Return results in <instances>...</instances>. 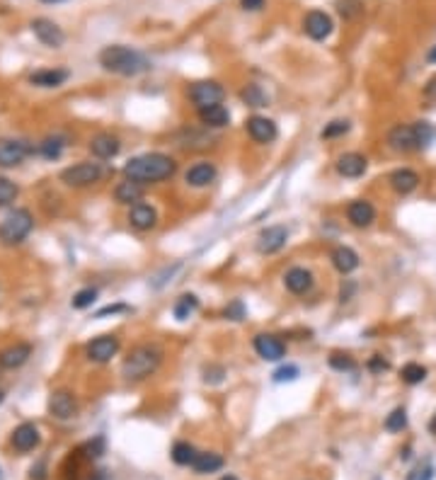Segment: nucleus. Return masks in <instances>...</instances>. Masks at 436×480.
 Here are the masks:
<instances>
[{"mask_svg": "<svg viewBox=\"0 0 436 480\" xmlns=\"http://www.w3.org/2000/svg\"><path fill=\"white\" fill-rule=\"evenodd\" d=\"M252 347H255V352H257V357H262L264 362H282V359L286 357V344H284V339L277 337V335H269V333L255 335Z\"/></svg>", "mask_w": 436, "mask_h": 480, "instance_id": "10", "label": "nucleus"}, {"mask_svg": "<svg viewBox=\"0 0 436 480\" xmlns=\"http://www.w3.org/2000/svg\"><path fill=\"white\" fill-rule=\"evenodd\" d=\"M85 456H90V458H99L104 454V437H95V439H90L88 444H85Z\"/></svg>", "mask_w": 436, "mask_h": 480, "instance_id": "45", "label": "nucleus"}, {"mask_svg": "<svg viewBox=\"0 0 436 480\" xmlns=\"http://www.w3.org/2000/svg\"><path fill=\"white\" fill-rule=\"evenodd\" d=\"M32 153V146L22 138H0V168H19Z\"/></svg>", "mask_w": 436, "mask_h": 480, "instance_id": "8", "label": "nucleus"}, {"mask_svg": "<svg viewBox=\"0 0 436 480\" xmlns=\"http://www.w3.org/2000/svg\"><path fill=\"white\" fill-rule=\"evenodd\" d=\"M330 259H332V267L337 269L339 274H352L354 269H359V264H362L357 250H352L349 245H337V248L330 253Z\"/></svg>", "mask_w": 436, "mask_h": 480, "instance_id": "25", "label": "nucleus"}, {"mask_svg": "<svg viewBox=\"0 0 436 480\" xmlns=\"http://www.w3.org/2000/svg\"><path fill=\"white\" fill-rule=\"evenodd\" d=\"M427 61H429V63H436V44H434L432 49H429V54H427Z\"/></svg>", "mask_w": 436, "mask_h": 480, "instance_id": "52", "label": "nucleus"}, {"mask_svg": "<svg viewBox=\"0 0 436 480\" xmlns=\"http://www.w3.org/2000/svg\"><path fill=\"white\" fill-rule=\"evenodd\" d=\"M32 32H34V37H37L39 42H42L44 47H49V49H61L63 42H66V34H63V29L49 17L32 19Z\"/></svg>", "mask_w": 436, "mask_h": 480, "instance_id": "12", "label": "nucleus"}, {"mask_svg": "<svg viewBox=\"0 0 436 480\" xmlns=\"http://www.w3.org/2000/svg\"><path fill=\"white\" fill-rule=\"evenodd\" d=\"M99 66L107 73H114V76H141V73L150 71L153 63L145 54L136 51L131 47H124V44H112V47H104L99 51Z\"/></svg>", "mask_w": 436, "mask_h": 480, "instance_id": "2", "label": "nucleus"}, {"mask_svg": "<svg viewBox=\"0 0 436 480\" xmlns=\"http://www.w3.org/2000/svg\"><path fill=\"white\" fill-rule=\"evenodd\" d=\"M422 95H424V99H427V102H436V76L427 80Z\"/></svg>", "mask_w": 436, "mask_h": 480, "instance_id": "49", "label": "nucleus"}, {"mask_svg": "<svg viewBox=\"0 0 436 480\" xmlns=\"http://www.w3.org/2000/svg\"><path fill=\"white\" fill-rule=\"evenodd\" d=\"M119 352V337L117 335H99V337L90 339L88 347H85V354H88L90 362L97 364H107L117 357Z\"/></svg>", "mask_w": 436, "mask_h": 480, "instance_id": "9", "label": "nucleus"}, {"mask_svg": "<svg viewBox=\"0 0 436 480\" xmlns=\"http://www.w3.org/2000/svg\"><path fill=\"white\" fill-rule=\"evenodd\" d=\"M218 177V170L213 163H209V160H202V163H194L192 168L184 173V182L189 184V187H209L211 182H216Z\"/></svg>", "mask_w": 436, "mask_h": 480, "instance_id": "21", "label": "nucleus"}, {"mask_svg": "<svg viewBox=\"0 0 436 480\" xmlns=\"http://www.w3.org/2000/svg\"><path fill=\"white\" fill-rule=\"evenodd\" d=\"M29 478H32V480H47V466H44V461L39 463V466H32Z\"/></svg>", "mask_w": 436, "mask_h": 480, "instance_id": "51", "label": "nucleus"}, {"mask_svg": "<svg viewBox=\"0 0 436 480\" xmlns=\"http://www.w3.org/2000/svg\"><path fill=\"white\" fill-rule=\"evenodd\" d=\"M332 29H334L332 17H330L328 13H323V10H310L303 17V32L308 34L313 42H325V39L332 34Z\"/></svg>", "mask_w": 436, "mask_h": 480, "instance_id": "11", "label": "nucleus"}, {"mask_svg": "<svg viewBox=\"0 0 436 480\" xmlns=\"http://www.w3.org/2000/svg\"><path fill=\"white\" fill-rule=\"evenodd\" d=\"M68 78H71V73L66 68H42V71L29 76V85H34V88H61Z\"/></svg>", "mask_w": 436, "mask_h": 480, "instance_id": "26", "label": "nucleus"}, {"mask_svg": "<svg viewBox=\"0 0 436 480\" xmlns=\"http://www.w3.org/2000/svg\"><path fill=\"white\" fill-rule=\"evenodd\" d=\"M90 153H92L97 160H112L119 156V151H122V141H119V136H114V134H97V136L90 138Z\"/></svg>", "mask_w": 436, "mask_h": 480, "instance_id": "19", "label": "nucleus"}, {"mask_svg": "<svg viewBox=\"0 0 436 480\" xmlns=\"http://www.w3.org/2000/svg\"><path fill=\"white\" fill-rule=\"evenodd\" d=\"M330 367H332L334 371L347 374V371H354V369H357V362H354V357L347 352H332L330 354Z\"/></svg>", "mask_w": 436, "mask_h": 480, "instance_id": "38", "label": "nucleus"}, {"mask_svg": "<svg viewBox=\"0 0 436 480\" xmlns=\"http://www.w3.org/2000/svg\"><path fill=\"white\" fill-rule=\"evenodd\" d=\"M163 364V349L153 342H143L131 347V352L124 357L122 362V376L127 381H145L148 376H153Z\"/></svg>", "mask_w": 436, "mask_h": 480, "instance_id": "3", "label": "nucleus"}, {"mask_svg": "<svg viewBox=\"0 0 436 480\" xmlns=\"http://www.w3.org/2000/svg\"><path fill=\"white\" fill-rule=\"evenodd\" d=\"M240 99H243V104H248V107H252V109L267 107V104H269L267 93H264V90L259 88V85H255V83H248L243 90H240Z\"/></svg>", "mask_w": 436, "mask_h": 480, "instance_id": "31", "label": "nucleus"}, {"mask_svg": "<svg viewBox=\"0 0 436 480\" xmlns=\"http://www.w3.org/2000/svg\"><path fill=\"white\" fill-rule=\"evenodd\" d=\"M97 296H99L97 289H95V287H85V289H80V291L75 294L71 303H73L75 311H85V308H90L95 301H97Z\"/></svg>", "mask_w": 436, "mask_h": 480, "instance_id": "36", "label": "nucleus"}, {"mask_svg": "<svg viewBox=\"0 0 436 480\" xmlns=\"http://www.w3.org/2000/svg\"><path fill=\"white\" fill-rule=\"evenodd\" d=\"M187 97L189 102L199 109H207L211 104H220L225 99V88L218 80H197L187 88Z\"/></svg>", "mask_w": 436, "mask_h": 480, "instance_id": "6", "label": "nucleus"}, {"mask_svg": "<svg viewBox=\"0 0 436 480\" xmlns=\"http://www.w3.org/2000/svg\"><path fill=\"white\" fill-rule=\"evenodd\" d=\"M245 131H248V136L252 138L255 143H274L279 136L277 124L267 117H259V114H255V117H250L248 122H245Z\"/></svg>", "mask_w": 436, "mask_h": 480, "instance_id": "13", "label": "nucleus"}, {"mask_svg": "<svg viewBox=\"0 0 436 480\" xmlns=\"http://www.w3.org/2000/svg\"><path fill=\"white\" fill-rule=\"evenodd\" d=\"M337 13L344 19H357L364 15V5L359 0H337Z\"/></svg>", "mask_w": 436, "mask_h": 480, "instance_id": "40", "label": "nucleus"}, {"mask_svg": "<svg viewBox=\"0 0 436 480\" xmlns=\"http://www.w3.org/2000/svg\"><path fill=\"white\" fill-rule=\"evenodd\" d=\"M388 369H390V364L385 362L380 354H373V357L369 359V371L371 374H383V371H388Z\"/></svg>", "mask_w": 436, "mask_h": 480, "instance_id": "46", "label": "nucleus"}, {"mask_svg": "<svg viewBox=\"0 0 436 480\" xmlns=\"http://www.w3.org/2000/svg\"><path fill=\"white\" fill-rule=\"evenodd\" d=\"M66 146H68V138L61 136V134H54V136H47L39 143V156L47 160H58Z\"/></svg>", "mask_w": 436, "mask_h": 480, "instance_id": "30", "label": "nucleus"}, {"mask_svg": "<svg viewBox=\"0 0 436 480\" xmlns=\"http://www.w3.org/2000/svg\"><path fill=\"white\" fill-rule=\"evenodd\" d=\"M143 194H145V184L134 182V179H124V182H119L117 187H114V202L134 207V204L141 202Z\"/></svg>", "mask_w": 436, "mask_h": 480, "instance_id": "27", "label": "nucleus"}, {"mask_svg": "<svg viewBox=\"0 0 436 480\" xmlns=\"http://www.w3.org/2000/svg\"><path fill=\"white\" fill-rule=\"evenodd\" d=\"M49 413L56 419H73L78 415V400L71 391L58 388L49 396Z\"/></svg>", "mask_w": 436, "mask_h": 480, "instance_id": "14", "label": "nucleus"}, {"mask_svg": "<svg viewBox=\"0 0 436 480\" xmlns=\"http://www.w3.org/2000/svg\"><path fill=\"white\" fill-rule=\"evenodd\" d=\"M220 480H238V478H235V476H223Z\"/></svg>", "mask_w": 436, "mask_h": 480, "instance_id": "54", "label": "nucleus"}, {"mask_svg": "<svg viewBox=\"0 0 436 480\" xmlns=\"http://www.w3.org/2000/svg\"><path fill=\"white\" fill-rule=\"evenodd\" d=\"M383 427L388 429V432H403V429L407 427V410H405V408H395L393 413L385 417Z\"/></svg>", "mask_w": 436, "mask_h": 480, "instance_id": "37", "label": "nucleus"}, {"mask_svg": "<svg viewBox=\"0 0 436 480\" xmlns=\"http://www.w3.org/2000/svg\"><path fill=\"white\" fill-rule=\"evenodd\" d=\"M347 218L354 228H369L376 221V207L366 199H354L347 207Z\"/></svg>", "mask_w": 436, "mask_h": 480, "instance_id": "23", "label": "nucleus"}, {"mask_svg": "<svg viewBox=\"0 0 436 480\" xmlns=\"http://www.w3.org/2000/svg\"><path fill=\"white\" fill-rule=\"evenodd\" d=\"M388 146L395 153H414L422 151V141H419V131H417V122L414 124H395L393 129L385 136Z\"/></svg>", "mask_w": 436, "mask_h": 480, "instance_id": "7", "label": "nucleus"}, {"mask_svg": "<svg viewBox=\"0 0 436 480\" xmlns=\"http://www.w3.org/2000/svg\"><path fill=\"white\" fill-rule=\"evenodd\" d=\"M202 376H204V383H209V386H218V383H223V378H225V367L223 364H207V367L202 369Z\"/></svg>", "mask_w": 436, "mask_h": 480, "instance_id": "41", "label": "nucleus"}, {"mask_svg": "<svg viewBox=\"0 0 436 480\" xmlns=\"http://www.w3.org/2000/svg\"><path fill=\"white\" fill-rule=\"evenodd\" d=\"M177 173V160L168 153H143L124 165V177L141 184H158Z\"/></svg>", "mask_w": 436, "mask_h": 480, "instance_id": "1", "label": "nucleus"}, {"mask_svg": "<svg viewBox=\"0 0 436 480\" xmlns=\"http://www.w3.org/2000/svg\"><path fill=\"white\" fill-rule=\"evenodd\" d=\"M284 287H286L291 294H296V296H305V294L315 287V277H313V272L305 267H291L286 269V274H284Z\"/></svg>", "mask_w": 436, "mask_h": 480, "instance_id": "20", "label": "nucleus"}, {"mask_svg": "<svg viewBox=\"0 0 436 480\" xmlns=\"http://www.w3.org/2000/svg\"><path fill=\"white\" fill-rule=\"evenodd\" d=\"M334 168H337V173L342 175V177L347 179H357L362 177V175L369 170V158L362 156V153L352 151V153H344V156L337 158V163H334Z\"/></svg>", "mask_w": 436, "mask_h": 480, "instance_id": "22", "label": "nucleus"}, {"mask_svg": "<svg viewBox=\"0 0 436 480\" xmlns=\"http://www.w3.org/2000/svg\"><path fill=\"white\" fill-rule=\"evenodd\" d=\"M388 182H390V187H393V192L405 197V194H412L414 189L419 187V175L410 168H398L388 175Z\"/></svg>", "mask_w": 436, "mask_h": 480, "instance_id": "24", "label": "nucleus"}, {"mask_svg": "<svg viewBox=\"0 0 436 480\" xmlns=\"http://www.w3.org/2000/svg\"><path fill=\"white\" fill-rule=\"evenodd\" d=\"M192 468L199 473V476H207V473H216L223 468V456L213 451H199V456L194 458Z\"/></svg>", "mask_w": 436, "mask_h": 480, "instance_id": "29", "label": "nucleus"}, {"mask_svg": "<svg viewBox=\"0 0 436 480\" xmlns=\"http://www.w3.org/2000/svg\"><path fill=\"white\" fill-rule=\"evenodd\" d=\"M199 119L207 129H223L230 124V112L223 104H211L207 109H199Z\"/></svg>", "mask_w": 436, "mask_h": 480, "instance_id": "28", "label": "nucleus"}, {"mask_svg": "<svg viewBox=\"0 0 436 480\" xmlns=\"http://www.w3.org/2000/svg\"><path fill=\"white\" fill-rule=\"evenodd\" d=\"M223 316H225V320H233V323H240V320H245V316H248V311H245V303L240 301V298L230 301L228 306L223 308Z\"/></svg>", "mask_w": 436, "mask_h": 480, "instance_id": "42", "label": "nucleus"}, {"mask_svg": "<svg viewBox=\"0 0 436 480\" xmlns=\"http://www.w3.org/2000/svg\"><path fill=\"white\" fill-rule=\"evenodd\" d=\"M129 226L134 228V231L138 233H145V231H153L155 226H158V211H155L150 204L145 202H138L131 207V211H129Z\"/></svg>", "mask_w": 436, "mask_h": 480, "instance_id": "18", "label": "nucleus"}, {"mask_svg": "<svg viewBox=\"0 0 436 480\" xmlns=\"http://www.w3.org/2000/svg\"><path fill=\"white\" fill-rule=\"evenodd\" d=\"M32 231H34L32 211H29V209H13V211L0 221V243H3L5 248H15V245L24 243Z\"/></svg>", "mask_w": 436, "mask_h": 480, "instance_id": "4", "label": "nucleus"}, {"mask_svg": "<svg viewBox=\"0 0 436 480\" xmlns=\"http://www.w3.org/2000/svg\"><path fill=\"white\" fill-rule=\"evenodd\" d=\"M131 311L129 306H124V303H117V306H104L99 308L97 313H95V318H107V316H117V313H127Z\"/></svg>", "mask_w": 436, "mask_h": 480, "instance_id": "47", "label": "nucleus"}, {"mask_svg": "<svg viewBox=\"0 0 436 480\" xmlns=\"http://www.w3.org/2000/svg\"><path fill=\"white\" fill-rule=\"evenodd\" d=\"M17 197H19L17 184H15L10 177H3V175H0V209L15 204V199H17Z\"/></svg>", "mask_w": 436, "mask_h": 480, "instance_id": "35", "label": "nucleus"}, {"mask_svg": "<svg viewBox=\"0 0 436 480\" xmlns=\"http://www.w3.org/2000/svg\"><path fill=\"white\" fill-rule=\"evenodd\" d=\"M298 376H300V369L296 367V364H284V367H279L277 371H274V381H277V383L296 381Z\"/></svg>", "mask_w": 436, "mask_h": 480, "instance_id": "43", "label": "nucleus"}, {"mask_svg": "<svg viewBox=\"0 0 436 480\" xmlns=\"http://www.w3.org/2000/svg\"><path fill=\"white\" fill-rule=\"evenodd\" d=\"M109 175V170L102 163H92V160H83V163H75L71 168L61 170V182L66 187L73 189H83V187H92V184L102 182Z\"/></svg>", "mask_w": 436, "mask_h": 480, "instance_id": "5", "label": "nucleus"}, {"mask_svg": "<svg viewBox=\"0 0 436 480\" xmlns=\"http://www.w3.org/2000/svg\"><path fill=\"white\" fill-rule=\"evenodd\" d=\"M286 240H289L286 226H269L257 236V250L262 255H274V253H279V250H284Z\"/></svg>", "mask_w": 436, "mask_h": 480, "instance_id": "17", "label": "nucleus"}, {"mask_svg": "<svg viewBox=\"0 0 436 480\" xmlns=\"http://www.w3.org/2000/svg\"><path fill=\"white\" fill-rule=\"evenodd\" d=\"M32 357V344L29 342H15L10 347L0 349V369L5 371H15V369L24 367Z\"/></svg>", "mask_w": 436, "mask_h": 480, "instance_id": "16", "label": "nucleus"}, {"mask_svg": "<svg viewBox=\"0 0 436 480\" xmlns=\"http://www.w3.org/2000/svg\"><path fill=\"white\" fill-rule=\"evenodd\" d=\"M10 442H13V447L19 454H27V451H34L42 444V434H39V427L34 422H22L15 427Z\"/></svg>", "mask_w": 436, "mask_h": 480, "instance_id": "15", "label": "nucleus"}, {"mask_svg": "<svg viewBox=\"0 0 436 480\" xmlns=\"http://www.w3.org/2000/svg\"><path fill=\"white\" fill-rule=\"evenodd\" d=\"M354 291H357V282H352V279H344L342 289H339V303H347L349 298L354 296Z\"/></svg>", "mask_w": 436, "mask_h": 480, "instance_id": "48", "label": "nucleus"}, {"mask_svg": "<svg viewBox=\"0 0 436 480\" xmlns=\"http://www.w3.org/2000/svg\"><path fill=\"white\" fill-rule=\"evenodd\" d=\"M3 400H5V391L0 388V403H3Z\"/></svg>", "mask_w": 436, "mask_h": 480, "instance_id": "56", "label": "nucleus"}, {"mask_svg": "<svg viewBox=\"0 0 436 480\" xmlns=\"http://www.w3.org/2000/svg\"><path fill=\"white\" fill-rule=\"evenodd\" d=\"M42 3H63V0H42Z\"/></svg>", "mask_w": 436, "mask_h": 480, "instance_id": "55", "label": "nucleus"}, {"mask_svg": "<svg viewBox=\"0 0 436 480\" xmlns=\"http://www.w3.org/2000/svg\"><path fill=\"white\" fill-rule=\"evenodd\" d=\"M429 429H432V432L436 434V415H434V419H432V422H429Z\"/></svg>", "mask_w": 436, "mask_h": 480, "instance_id": "53", "label": "nucleus"}, {"mask_svg": "<svg viewBox=\"0 0 436 480\" xmlns=\"http://www.w3.org/2000/svg\"><path fill=\"white\" fill-rule=\"evenodd\" d=\"M434 463H422V466L412 468V473H407V480H434Z\"/></svg>", "mask_w": 436, "mask_h": 480, "instance_id": "44", "label": "nucleus"}, {"mask_svg": "<svg viewBox=\"0 0 436 480\" xmlns=\"http://www.w3.org/2000/svg\"><path fill=\"white\" fill-rule=\"evenodd\" d=\"M264 3H267V0H240L243 10H250V13H257V10H262Z\"/></svg>", "mask_w": 436, "mask_h": 480, "instance_id": "50", "label": "nucleus"}, {"mask_svg": "<svg viewBox=\"0 0 436 480\" xmlns=\"http://www.w3.org/2000/svg\"><path fill=\"white\" fill-rule=\"evenodd\" d=\"M197 311H199V298L194 296V294H182V296L175 301V308H172V313L177 320H187Z\"/></svg>", "mask_w": 436, "mask_h": 480, "instance_id": "32", "label": "nucleus"}, {"mask_svg": "<svg viewBox=\"0 0 436 480\" xmlns=\"http://www.w3.org/2000/svg\"><path fill=\"white\" fill-rule=\"evenodd\" d=\"M347 131H349V122H347V119H334V122H330L328 127L320 131V138H323V141H332V138L344 136Z\"/></svg>", "mask_w": 436, "mask_h": 480, "instance_id": "39", "label": "nucleus"}, {"mask_svg": "<svg viewBox=\"0 0 436 480\" xmlns=\"http://www.w3.org/2000/svg\"><path fill=\"white\" fill-rule=\"evenodd\" d=\"M170 456H172V461L177 463V466H192L194 458L199 456V451L189 442H177L172 447V454H170Z\"/></svg>", "mask_w": 436, "mask_h": 480, "instance_id": "33", "label": "nucleus"}, {"mask_svg": "<svg viewBox=\"0 0 436 480\" xmlns=\"http://www.w3.org/2000/svg\"><path fill=\"white\" fill-rule=\"evenodd\" d=\"M400 378H403L405 383H410V386H417V383H422L424 378H427V369H424L422 364H417V362H410V364H405V367H403Z\"/></svg>", "mask_w": 436, "mask_h": 480, "instance_id": "34", "label": "nucleus"}]
</instances>
